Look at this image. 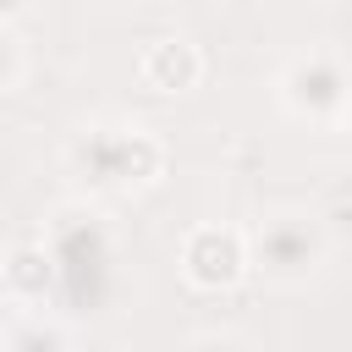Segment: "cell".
<instances>
[{"label":"cell","mask_w":352,"mask_h":352,"mask_svg":"<svg viewBox=\"0 0 352 352\" xmlns=\"http://www.w3.org/2000/svg\"><path fill=\"white\" fill-rule=\"evenodd\" d=\"M44 248L60 270V297L72 308H104L110 297V264H116V242H110V226L99 209L88 204H66L50 214V231H44Z\"/></svg>","instance_id":"obj_1"},{"label":"cell","mask_w":352,"mask_h":352,"mask_svg":"<svg viewBox=\"0 0 352 352\" xmlns=\"http://www.w3.org/2000/svg\"><path fill=\"white\" fill-rule=\"evenodd\" d=\"M248 248H253V270L270 286H302V280H314L324 270L330 231L302 209H280V214H264L248 231Z\"/></svg>","instance_id":"obj_2"},{"label":"cell","mask_w":352,"mask_h":352,"mask_svg":"<svg viewBox=\"0 0 352 352\" xmlns=\"http://www.w3.org/2000/svg\"><path fill=\"white\" fill-rule=\"evenodd\" d=\"M280 104L292 116H308V121H346L352 116V66L330 50H308L297 55L280 82H275Z\"/></svg>","instance_id":"obj_3"},{"label":"cell","mask_w":352,"mask_h":352,"mask_svg":"<svg viewBox=\"0 0 352 352\" xmlns=\"http://www.w3.org/2000/svg\"><path fill=\"white\" fill-rule=\"evenodd\" d=\"M253 270L248 231L236 226H192L182 242V280L192 292H231Z\"/></svg>","instance_id":"obj_4"},{"label":"cell","mask_w":352,"mask_h":352,"mask_svg":"<svg viewBox=\"0 0 352 352\" xmlns=\"http://www.w3.org/2000/svg\"><path fill=\"white\" fill-rule=\"evenodd\" d=\"M66 165L94 192H126V126H82L66 143Z\"/></svg>","instance_id":"obj_5"},{"label":"cell","mask_w":352,"mask_h":352,"mask_svg":"<svg viewBox=\"0 0 352 352\" xmlns=\"http://www.w3.org/2000/svg\"><path fill=\"white\" fill-rule=\"evenodd\" d=\"M0 286H6L11 314H38L50 297H60V270H55V258H50L44 242H22V248L6 253Z\"/></svg>","instance_id":"obj_6"},{"label":"cell","mask_w":352,"mask_h":352,"mask_svg":"<svg viewBox=\"0 0 352 352\" xmlns=\"http://www.w3.org/2000/svg\"><path fill=\"white\" fill-rule=\"evenodd\" d=\"M138 77L154 88V94H192L198 77H204V50L182 33H165L154 44H143L138 55Z\"/></svg>","instance_id":"obj_7"},{"label":"cell","mask_w":352,"mask_h":352,"mask_svg":"<svg viewBox=\"0 0 352 352\" xmlns=\"http://www.w3.org/2000/svg\"><path fill=\"white\" fill-rule=\"evenodd\" d=\"M6 352H72V336H66L60 319H44V314H11Z\"/></svg>","instance_id":"obj_8"},{"label":"cell","mask_w":352,"mask_h":352,"mask_svg":"<svg viewBox=\"0 0 352 352\" xmlns=\"http://www.w3.org/2000/svg\"><path fill=\"white\" fill-rule=\"evenodd\" d=\"M28 77V44L16 33V11L0 16V94H16Z\"/></svg>","instance_id":"obj_9"},{"label":"cell","mask_w":352,"mask_h":352,"mask_svg":"<svg viewBox=\"0 0 352 352\" xmlns=\"http://www.w3.org/2000/svg\"><path fill=\"white\" fill-rule=\"evenodd\" d=\"M187 352H242V341L236 336H198Z\"/></svg>","instance_id":"obj_10"},{"label":"cell","mask_w":352,"mask_h":352,"mask_svg":"<svg viewBox=\"0 0 352 352\" xmlns=\"http://www.w3.org/2000/svg\"><path fill=\"white\" fill-rule=\"evenodd\" d=\"M346 121H352V116H346Z\"/></svg>","instance_id":"obj_11"}]
</instances>
